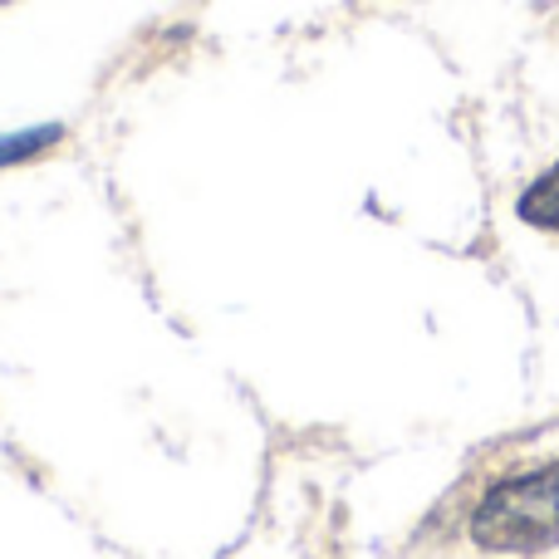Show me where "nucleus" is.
Returning a JSON list of instances; mask_svg holds the SVG:
<instances>
[{
	"label": "nucleus",
	"instance_id": "nucleus-1",
	"mask_svg": "<svg viewBox=\"0 0 559 559\" xmlns=\"http://www.w3.org/2000/svg\"><path fill=\"white\" fill-rule=\"evenodd\" d=\"M472 540L491 555H535L559 545V462L506 476L476 501Z\"/></svg>",
	"mask_w": 559,
	"mask_h": 559
},
{
	"label": "nucleus",
	"instance_id": "nucleus-2",
	"mask_svg": "<svg viewBox=\"0 0 559 559\" xmlns=\"http://www.w3.org/2000/svg\"><path fill=\"white\" fill-rule=\"evenodd\" d=\"M59 138H64V123L10 128V133H0V167H20V163H29V157H45Z\"/></svg>",
	"mask_w": 559,
	"mask_h": 559
},
{
	"label": "nucleus",
	"instance_id": "nucleus-3",
	"mask_svg": "<svg viewBox=\"0 0 559 559\" xmlns=\"http://www.w3.org/2000/svg\"><path fill=\"white\" fill-rule=\"evenodd\" d=\"M521 222L540 226V231H559V163L521 192Z\"/></svg>",
	"mask_w": 559,
	"mask_h": 559
},
{
	"label": "nucleus",
	"instance_id": "nucleus-4",
	"mask_svg": "<svg viewBox=\"0 0 559 559\" xmlns=\"http://www.w3.org/2000/svg\"><path fill=\"white\" fill-rule=\"evenodd\" d=\"M0 5H10V0H0Z\"/></svg>",
	"mask_w": 559,
	"mask_h": 559
}]
</instances>
